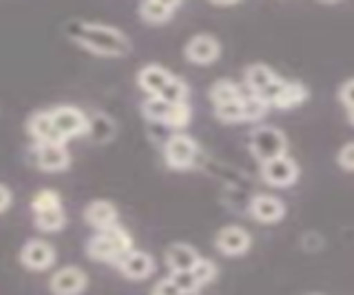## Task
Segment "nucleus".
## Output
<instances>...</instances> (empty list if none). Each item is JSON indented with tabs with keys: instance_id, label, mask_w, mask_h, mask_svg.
<instances>
[{
	"instance_id": "e433bc0d",
	"label": "nucleus",
	"mask_w": 354,
	"mask_h": 295,
	"mask_svg": "<svg viewBox=\"0 0 354 295\" xmlns=\"http://www.w3.org/2000/svg\"><path fill=\"white\" fill-rule=\"evenodd\" d=\"M313 295H319V293H313Z\"/></svg>"
},
{
	"instance_id": "0eeeda50",
	"label": "nucleus",
	"mask_w": 354,
	"mask_h": 295,
	"mask_svg": "<svg viewBox=\"0 0 354 295\" xmlns=\"http://www.w3.org/2000/svg\"><path fill=\"white\" fill-rule=\"evenodd\" d=\"M248 213L252 215L254 222L259 224H277L286 217V204L281 198L270 193H257L252 195L248 204Z\"/></svg>"
},
{
	"instance_id": "f8f14e48",
	"label": "nucleus",
	"mask_w": 354,
	"mask_h": 295,
	"mask_svg": "<svg viewBox=\"0 0 354 295\" xmlns=\"http://www.w3.org/2000/svg\"><path fill=\"white\" fill-rule=\"evenodd\" d=\"M36 165L42 171H64L71 165V154L64 142H51V145H36Z\"/></svg>"
},
{
	"instance_id": "c9c22d12",
	"label": "nucleus",
	"mask_w": 354,
	"mask_h": 295,
	"mask_svg": "<svg viewBox=\"0 0 354 295\" xmlns=\"http://www.w3.org/2000/svg\"><path fill=\"white\" fill-rule=\"evenodd\" d=\"M180 295H199V291H193V293H180Z\"/></svg>"
},
{
	"instance_id": "1a4fd4ad",
	"label": "nucleus",
	"mask_w": 354,
	"mask_h": 295,
	"mask_svg": "<svg viewBox=\"0 0 354 295\" xmlns=\"http://www.w3.org/2000/svg\"><path fill=\"white\" fill-rule=\"evenodd\" d=\"M88 284L86 273L80 267H62L51 276L49 291L53 295H80Z\"/></svg>"
},
{
	"instance_id": "9d476101",
	"label": "nucleus",
	"mask_w": 354,
	"mask_h": 295,
	"mask_svg": "<svg viewBox=\"0 0 354 295\" xmlns=\"http://www.w3.org/2000/svg\"><path fill=\"white\" fill-rule=\"evenodd\" d=\"M184 56L188 62L193 64H213L221 56V45L215 36L210 34H197L186 42L184 47Z\"/></svg>"
},
{
	"instance_id": "f03ea898",
	"label": "nucleus",
	"mask_w": 354,
	"mask_h": 295,
	"mask_svg": "<svg viewBox=\"0 0 354 295\" xmlns=\"http://www.w3.org/2000/svg\"><path fill=\"white\" fill-rule=\"evenodd\" d=\"M250 151H252V156L259 160V165L261 162L288 156V136L277 127L259 125L257 129H252V134H250Z\"/></svg>"
},
{
	"instance_id": "ddd939ff",
	"label": "nucleus",
	"mask_w": 354,
	"mask_h": 295,
	"mask_svg": "<svg viewBox=\"0 0 354 295\" xmlns=\"http://www.w3.org/2000/svg\"><path fill=\"white\" fill-rule=\"evenodd\" d=\"M27 131H29V136L33 138L36 145H51V142H64L66 145V140L60 136V131L53 125V118H51L49 109L47 111L31 114L27 120Z\"/></svg>"
},
{
	"instance_id": "b1692460",
	"label": "nucleus",
	"mask_w": 354,
	"mask_h": 295,
	"mask_svg": "<svg viewBox=\"0 0 354 295\" xmlns=\"http://www.w3.org/2000/svg\"><path fill=\"white\" fill-rule=\"evenodd\" d=\"M215 116L221 123H246V93L239 100L215 107Z\"/></svg>"
},
{
	"instance_id": "4be33fe9",
	"label": "nucleus",
	"mask_w": 354,
	"mask_h": 295,
	"mask_svg": "<svg viewBox=\"0 0 354 295\" xmlns=\"http://www.w3.org/2000/svg\"><path fill=\"white\" fill-rule=\"evenodd\" d=\"M33 222L40 229V231H47V233H55L66 224V213H64V206H58V209H49V211H40V213H33Z\"/></svg>"
},
{
	"instance_id": "c85d7f7f",
	"label": "nucleus",
	"mask_w": 354,
	"mask_h": 295,
	"mask_svg": "<svg viewBox=\"0 0 354 295\" xmlns=\"http://www.w3.org/2000/svg\"><path fill=\"white\" fill-rule=\"evenodd\" d=\"M191 271H193L195 282H197V287H199V289L206 287V284H210V282H213V280L217 278V267H215V262H213V260H206V258L199 260Z\"/></svg>"
},
{
	"instance_id": "a211bd4d",
	"label": "nucleus",
	"mask_w": 354,
	"mask_h": 295,
	"mask_svg": "<svg viewBox=\"0 0 354 295\" xmlns=\"http://www.w3.org/2000/svg\"><path fill=\"white\" fill-rule=\"evenodd\" d=\"M199 260H202V256L197 253V249L186 242H175L166 249V253H164V262H166V267L171 269V273L191 271Z\"/></svg>"
},
{
	"instance_id": "7ed1b4c3",
	"label": "nucleus",
	"mask_w": 354,
	"mask_h": 295,
	"mask_svg": "<svg viewBox=\"0 0 354 295\" xmlns=\"http://www.w3.org/2000/svg\"><path fill=\"white\" fill-rule=\"evenodd\" d=\"M197 142L188 134H173L164 142V160L166 165L175 171H186L195 165L197 160Z\"/></svg>"
},
{
	"instance_id": "f704fd0d",
	"label": "nucleus",
	"mask_w": 354,
	"mask_h": 295,
	"mask_svg": "<svg viewBox=\"0 0 354 295\" xmlns=\"http://www.w3.org/2000/svg\"><path fill=\"white\" fill-rule=\"evenodd\" d=\"M346 116H348V123L354 127V107L352 109H346Z\"/></svg>"
},
{
	"instance_id": "5701e85b",
	"label": "nucleus",
	"mask_w": 354,
	"mask_h": 295,
	"mask_svg": "<svg viewBox=\"0 0 354 295\" xmlns=\"http://www.w3.org/2000/svg\"><path fill=\"white\" fill-rule=\"evenodd\" d=\"M115 134V123L106 114H93L88 118V134L95 142H106Z\"/></svg>"
},
{
	"instance_id": "6ab92c4d",
	"label": "nucleus",
	"mask_w": 354,
	"mask_h": 295,
	"mask_svg": "<svg viewBox=\"0 0 354 295\" xmlns=\"http://www.w3.org/2000/svg\"><path fill=\"white\" fill-rule=\"evenodd\" d=\"M86 256L91 260H97V262H111V265H118V262L124 258L122 249L104 231H97L86 242Z\"/></svg>"
},
{
	"instance_id": "6e6552de",
	"label": "nucleus",
	"mask_w": 354,
	"mask_h": 295,
	"mask_svg": "<svg viewBox=\"0 0 354 295\" xmlns=\"http://www.w3.org/2000/svg\"><path fill=\"white\" fill-rule=\"evenodd\" d=\"M20 262H22V267H27L29 271H47L55 262V249L47 240L31 238L20 249Z\"/></svg>"
},
{
	"instance_id": "412c9836",
	"label": "nucleus",
	"mask_w": 354,
	"mask_h": 295,
	"mask_svg": "<svg viewBox=\"0 0 354 295\" xmlns=\"http://www.w3.org/2000/svg\"><path fill=\"white\" fill-rule=\"evenodd\" d=\"M243 93L246 91H241V87L237 82H232L228 78H221V80L213 82V87H210V91H208V98L215 107H219V105H226L232 100H239Z\"/></svg>"
},
{
	"instance_id": "c756f323",
	"label": "nucleus",
	"mask_w": 354,
	"mask_h": 295,
	"mask_svg": "<svg viewBox=\"0 0 354 295\" xmlns=\"http://www.w3.org/2000/svg\"><path fill=\"white\" fill-rule=\"evenodd\" d=\"M171 280L177 284V289H180L182 293H193V291H199L197 282H195V276H193V271L171 273Z\"/></svg>"
},
{
	"instance_id": "423d86ee",
	"label": "nucleus",
	"mask_w": 354,
	"mask_h": 295,
	"mask_svg": "<svg viewBox=\"0 0 354 295\" xmlns=\"http://www.w3.org/2000/svg\"><path fill=\"white\" fill-rule=\"evenodd\" d=\"M215 247L221 256L226 258H239L246 256L252 247V235L239 224H226L221 226L215 235Z\"/></svg>"
},
{
	"instance_id": "cd10ccee",
	"label": "nucleus",
	"mask_w": 354,
	"mask_h": 295,
	"mask_svg": "<svg viewBox=\"0 0 354 295\" xmlns=\"http://www.w3.org/2000/svg\"><path fill=\"white\" fill-rule=\"evenodd\" d=\"M188 93H191V89H188V84L177 78V75H173V80L169 82L162 89L160 98H164L169 105H177V102H188Z\"/></svg>"
},
{
	"instance_id": "dca6fc26",
	"label": "nucleus",
	"mask_w": 354,
	"mask_h": 295,
	"mask_svg": "<svg viewBox=\"0 0 354 295\" xmlns=\"http://www.w3.org/2000/svg\"><path fill=\"white\" fill-rule=\"evenodd\" d=\"M173 80V73L162 67V64H144V67L138 71V84L142 91H147L149 96H160L166 84Z\"/></svg>"
},
{
	"instance_id": "72a5a7b5",
	"label": "nucleus",
	"mask_w": 354,
	"mask_h": 295,
	"mask_svg": "<svg viewBox=\"0 0 354 295\" xmlns=\"http://www.w3.org/2000/svg\"><path fill=\"white\" fill-rule=\"evenodd\" d=\"M11 202H14V193H11L7 184L0 182V213H5L11 206Z\"/></svg>"
},
{
	"instance_id": "4468645a",
	"label": "nucleus",
	"mask_w": 354,
	"mask_h": 295,
	"mask_svg": "<svg viewBox=\"0 0 354 295\" xmlns=\"http://www.w3.org/2000/svg\"><path fill=\"white\" fill-rule=\"evenodd\" d=\"M180 7H182L180 0H171V3L169 0H147V3H142L138 7V14L149 25H164L173 20L175 12Z\"/></svg>"
},
{
	"instance_id": "aec40b11",
	"label": "nucleus",
	"mask_w": 354,
	"mask_h": 295,
	"mask_svg": "<svg viewBox=\"0 0 354 295\" xmlns=\"http://www.w3.org/2000/svg\"><path fill=\"white\" fill-rule=\"evenodd\" d=\"M308 100V89L306 84L297 82V80H288L281 96L277 98V102L272 105L274 109H281V111H286V109H295L299 105H304Z\"/></svg>"
},
{
	"instance_id": "2f4dec72",
	"label": "nucleus",
	"mask_w": 354,
	"mask_h": 295,
	"mask_svg": "<svg viewBox=\"0 0 354 295\" xmlns=\"http://www.w3.org/2000/svg\"><path fill=\"white\" fill-rule=\"evenodd\" d=\"M180 293H182V291L177 289V284L171 280V276L155 282V287H153V291H151V295H180Z\"/></svg>"
},
{
	"instance_id": "393cba45",
	"label": "nucleus",
	"mask_w": 354,
	"mask_h": 295,
	"mask_svg": "<svg viewBox=\"0 0 354 295\" xmlns=\"http://www.w3.org/2000/svg\"><path fill=\"white\" fill-rule=\"evenodd\" d=\"M191 116H193V111H191V105H188V102L171 105L169 116H166V120H164V127H169V129L175 131V134H180V131L184 127H188V123H191Z\"/></svg>"
},
{
	"instance_id": "9b49d317",
	"label": "nucleus",
	"mask_w": 354,
	"mask_h": 295,
	"mask_svg": "<svg viewBox=\"0 0 354 295\" xmlns=\"http://www.w3.org/2000/svg\"><path fill=\"white\" fill-rule=\"evenodd\" d=\"M115 267L120 269L122 276L129 280H147L155 273V260L151 253H147V251L133 249L118 262Z\"/></svg>"
},
{
	"instance_id": "2eb2a0df",
	"label": "nucleus",
	"mask_w": 354,
	"mask_h": 295,
	"mask_svg": "<svg viewBox=\"0 0 354 295\" xmlns=\"http://www.w3.org/2000/svg\"><path fill=\"white\" fill-rule=\"evenodd\" d=\"M281 75L277 73L274 69H270L268 64H250V67H246V71H243V84H246L248 93L252 96H261L266 89H270V87L279 80Z\"/></svg>"
},
{
	"instance_id": "20e7f679",
	"label": "nucleus",
	"mask_w": 354,
	"mask_h": 295,
	"mask_svg": "<svg viewBox=\"0 0 354 295\" xmlns=\"http://www.w3.org/2000/svg\"><path fill=\"white\" fill-rule=\"evenodd\" d=\"M299 169L297 160L290 156H281V158H274L268 162H261L259 165V176L266 184H270L274 189H288L299 180Z\"/></svg>"
},
{
	"instance_id": "f257e3e1",
	"label": "nucleus",
	"mask_w": 354,
	"mask_h": 295,
	"mask_svg": "<svg viewBox=\"0 0 354 295\" xmlns=\"http://www.w3.org/2000/svg\"><path fill=\"white\" fill-rule=\"evenodd\" d=\"M71 38L95 56L122 58L131 51V40L122 29L102 23H75Z\"/></svg>"
},
{
	"instance_id": "a878e982",
	"label": "nucleus",
	"mask_w": 354,
	"mask_h": 295,
	"mask_svg": "<svg viewBox=\"0 0 354 295\" xmlns=\"http://www.w3.org/2000/svg\"><path fill=\"white\" fill-rule=\"evenodd\" d=\"M169 109H171V105L160 96H149L147 100L142 102V114L147 120H151V123H162L164 125L166 116H169Z\"/></svg>"
},
{
	"instance_id": "bb28decb",
	"label": "nucleus",
	"mask_w": 354,
	"mask_h": 295,
	"mask_svg": "<svg viewBox=\"0 0 354 295\" xmlns=\"http://www.w3.org/2000/svg\"><path fill=\"white\" fill-rule=\"evenodd\" d=\"M58 206H62V198H60V193L53 191V189H40L31 198V211L33 213L49 211V209H58Z\"/></svg>"
},
{
	"instance_id": "7c9ffc66",
	"label": "nucleus",
	"mask_w": 354,
	"mask_h": 295,
	"mask_svg": "<svg viewBox=\"0 0 354 295\" xmlns=\"http://www.w3.org/2000/svg\"><path fill=\"white\" fill-rule=\"evenodd\" d=\"M337 165L348 171V173H354V140L352 142H346L339 151H337Z\"/></svg>"
},
{
	"instance_id": "39448f33",
	"label": "nucleus",
	"mask_w": 354,
	"mask_h": 295,
	"mask_svg": "<svg viewBox=\"0 0 354 295\" xmlns=\"http://www.w3.org/2000/svg\"><path fill=\"white\" fill-rule=\"evenodd\" d=\"M49 111H51L55 129L60 131V136L64 140L88 134V116L82 111V109H77L73 105H58V107L49 109Z\"/></svg>"
},
{
	"instance_id": "f3484780",
	"label": "nucleus",
	"mask_w": 354,
	"mask_h": 295,
	"mask_svg": "<svg viewBox=\"0 0 354 295\" xmlns=\"http://www.w3.org/2000/svg\"><path fill=\"white\" fill-rule=\"evenodd\" d=\"M84 220L86 224H91L95 231H104V229L118 224V206L109 200H93L86 204Z\"/></svg>"
},
{
	"instance_id": "473e14b6",
	"label": "nucleus",
	"mask_w": 354,
	"mask_h": 295,
	"mask_svg": "<svg viewBox=\"0 0 354 295\" xmlns=\"http://www.w3.org/2000/svg\"><path fill=\"white\" fill-rule=\"evenodd\" d=\"M339 102L346 107V109H352L354 107V78L346 80L341 87H339Z\"/></svg>"
}]
</instances>
